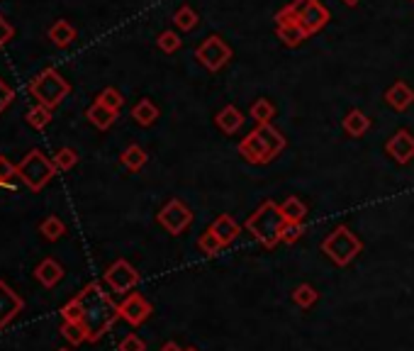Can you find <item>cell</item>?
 Wrapping results in <instances>:
<instances>
[{
  "label": "cell",
  "instance_id": "cell-1",
  "mask_svg": "<svg viewBox=\"0 0 414 351\" xmlns=\"http://www.w3.org/2000/svg\"><path fill=\"white\" fill-rule=\"evenodd\" d=\"M78 300L83 303V324L88 329V339L98 342L112 327V322L120 317V305L112 303L110 295L103 293V288L98 283L85 286L83 293L78 295Z\"/></svg>",
  "mask_w": 414,
  "mask_h": 351
},
{
  "label": "cell",
  "instance_id": "cell-2",
  "mask_svg": "<svg viewBox=\"0 0 414 351\" xmlns=\"http://www.w3.org/2000/svg\"><path fill=\"white\" fill-rule=\"evenodd\" d=\"M27 90L32 93V98H37L39 105L54 110L71 93V85L56 69H44L42 74L34 76L32 83L27 85Z\"/></svg>",
  "mask_w": 414,
  "mask_h": 351
},
{
  "label": "cell",
  "instance_id": "cell-3",
  "mask_svg": "<svg viewBox=\"0 0 414 351\" xmlns=\"http://www.w3.org/2000/svg\"><path fill=\"white\" fill-rule=\"evenodd\" d=\"M59 174L54 161H49L39 149H32L22 161L18 164V178L29 188V191L39 193L52 178Z\"/></svg>",
  "mask_w": 414,
  "mask_h": 351
},
{
  "label": "cell",
  "instance_id": "cell-4",
  "mask_svg": "<svg viewBox=\"0 0 414 351\" xmlns=\"http://www.w3.org/2000/svg\"><path fill=\"white\" fill-rule=\"evenodd\" d=\"M285 225H288V220L283 217L280 207L270 205V202H265V205L261 207L256 215L249 220V230L256 234V237L263 244H268V247L280 237V234H283V227Z\"/></svg>",
  "mask_w": 414,
  "mask_h": 351
},
{
  "label": "cell",
  "instance_id": "cell-5",
  "mask_svg": "<svg viewBox=\"0 0 414 351\" xmlns=\"http://www.w3.org/2000/svg\"><path fill=\"white\" fill-rule=\"evenodd\" d=\"M324 252L329 254V256L334 259L336 263H341V266H344V263H349L351 259H354L356 254L361 252V244H359V239H356L354 234H349L346 227H339V230H336L324 242Z\"/></svg>",
  "mask_w": 414,
  "mask_h": 351
},
{
  "label": "cell",
  "instance_id": "cell-6",
  "mask_svg": "<svg viewBox=\"0 0 414 351\" xmlns=\"http://www.w3.org/2000/svg\"><path fill=\"white\" fill-rule=\"evenodd\" d=\"M105 281L110 283V288L115 293H127V291H132V288L137 286V281H139V273H137L134 268L130 266V263L120 259V261H115L110 268H107Z\"/></svg>",
  "mask_w": 414,
  "mask_h": 351
},
{
  "label": "cell",
  "instance_id": "cell-7",
  "mask_svg": "<svg viewBox=\"0 0 414 351\" xmlns=\"http://www.w3.org/2000/svg\"><path fill=\"white\" fill-rule=\"evenodd\" d=\"M25 308V300L20 298L5 281H0V329H5Z\"/></svg>",
  "mask_w": 414,
  "mask_h": 351
},
{
  "label": "cell",
  "instance_id": "cell-8",
  "mask_svg": "<svg viewBox=\"0 0 414 351\" xmlns=\"http://www.w3.org/2000/svg\"><path fill=\"white\" fill-rule=\"evenodd\" d=\"M158 222H161L163 227H166L171 234H178L183 232L188 227V222H191V210H188L183 202L173 200L168 202L166 207L161 210V215H158Z\"/></svg>",
  "mask_w": 414,
  "mask_h": 351
},
{
  "label": "cell",
  "instance_id": "cell-9",
  "mask_svg": "<svg viewBox=\"0 0 414 351\" xmlns=\"http://www.w3.org/2000/svg\"><path fill=\"white\" fill-rule=\"evenodd\" d=\"M151 315V305L142 298L139 293H132L125 303L120 305V317H125L130 324H142Z\"/></svg>",
  "mask_w": 414,
  "mask_h": 351
},
{
  "label": "cell",
  "instance_id": "cell-10",
  "mask_svg": "<svg viewBox=\"0 0 414 351\" xmlns=\"http://www.w3.org/2000/svg\"><path fill=\"white\" fill-rule=\"evenodd\" d=\"M34 276H37V281L42 283L44 288H54V286H59L61 278H64V266H61L56 259H44V261L34 268Z\"/></svg>",
  "mask_w": 414,
  "mask_h": 351
},
{
  "label": "cell",
  "instance_id": "cell-11",
  "mask_svg": "<svg viewBox=\"0 0 414 351\" xmlns=\"http://www.w3.org/2000/svg\"><path fill=\"white\" fill-rule=\"evenodd\" d=\"M198 57H200L202 61H205V66H209V69H219V66L224 64V61L229 59V49L224 47L222 42H219L217 37H212L209 42L205 44V47L198 52Z\"/></svg>",
  "mask_w": 414,
  "mask_h": 351
},
{
  "label": "cell",
  "instance_id": "cell-12",
  "mask_svg": "<svg viewBox=\"0 0 414 351\" xmlns=\"http://www.w3.org/2000/svg\"><path fill=\"white\" fill-rule=\"evenodd\" d=\"M387 151H390L397 161L405 164V161H410V156H414V139L407 132H397L395 139L387 144Z\"/></svg>",
  "mask_w": 414,
  "mask_h": 351
},
{
  "label": "cell",
  "instance_id": "cell-13",
  "mask_svg": "<svg viewBox=\"0 0 414 351\" xmlns=\"http://www.w3.org/2000/svg\"><path fill=\"white\" fill-rule=\"evenodd\" d=\"M49 39H52L56 47H69L76 39V29L66 20H56L52 27H49Z\"/></svg>",
  "mask_w": 414,
  "mask_h": 351
},
{
  "label": "cell",
  "instance_id": "cell-14",
  "mask_svg": "<svg viewBox=\"0 0 414 351\" xmlns=\"http://www.w3.org/2000/svg\"><path fill=\"white\" fill-rule=\"evenodd\" d=\"M209 232H212L214 237H217L222 244H229V242H232V239L239 234V225H237V222H234L229 215H222L217 222H214L212 230H209Z\"/></svg>",
  "mask_w": 414,
  "mask_h": 351
},
{
  "label": "cell",
  "instance_id": "cell-15",
  "mask_svg": "<svg viewBox=\"0 0 414 351\" xmlns=\"http://www.w3.org/2000/svg\"><path fill=\"white\" fill-rule=\"evenodd\" d=\"M115 115L117 113H112L110 108H105V105H100V103H93L88 108V120L93 122L98 130H107V127L115 122Z\"/></svg>",
  "mask_w": 414,
  "mask_h": 351
},
{
  "label": "cell",
  "instance_id": "cell-16",
  "mask_svg": "<svg viewBox=\"0 0 414 351\" xmlns=\"http://www.w3.org/2000/svg\"><path fill=\"white\" fill-rule=\"evenodd\" d=\"M61 337L76 347V344H83L88 339V329L83 322H64L61 324Z\"/></svg>",
  "mask_w": 414,
  "mask_h": 351
},
{
  "label": "cell",
  "instance_id": "cell-17",
  "mask_svg": "<svg viewBox=\"0 0 414 351\" xmlns=\"http://www.w3.org/2000/svg\"><path fill=\"white\" fill-rule=\"evenodd\" d=\"M132 117H134L139 125H151L158 117V110L151 100H139V103L134 105V110H132Z\"/></svg>",
  "mask_w": 414,
  "mask_h": 351
},
{
  "label": "cell",
  "instance_id": "cell-18",
  "mask_svg": "<svg viewBox=\"0 0 414 351\" xmlns=\"http://www.w3.org/2000/svg\"><path fill=\"white\" fill-rule=\"evenodd\" d=\"M122 164L130 171H139L142 166L146 164V151L142 149V146L132 144L130 149H125V154H122Z\"/></svg>",
  "mask_w": 414,
  "mask_h": 351
},
{
  "label": "cell",
  "instance_id": "cell-19",
  "mask_svg": "<svg viewBox=\"0 0 414 351\" xmlns=\"http://www.w3.org/2000/svg\"><path fill=\"white\" fill-rule=\"evenodd\" d=\"M39 232H42L44 239H49V242H56L59 237H64L66 227H64V222H61L56 215H49L47 220H42V225H39Z\"/></svg>",
  "mask_w": 414,
  "mask_h": 351
},
{
  "label": "cell",
  "instance_id": "cell-20",
  "mask_svg": "<svg viewBox=\"0 0 414 351\" xmlns=\"http://www.w3.org/2000/svg\"><path fill=\"white\" fill-rule=\"evenodd\" d=\"M49 122H52V110L44 108V105H34L27 113V125L34 127V130H44Z\"/></svg>",
  "mask_w": 414,
  "mask_h": 351
},
{
  "label": "cell",
  "instance_id": "cell-21",
  "mask_svg": "<svg viewBox=\"0 0 414 351\" xmlns=\"http://www.w3.org/2000/svg\"><path fill=\"white\" fill-rule=\"evenodd\" d=\"M412 90L407 88V85H402V83H397L392 90H387V100H390V105H395V108H407V105L412 103Z\"/></svg>",
  "mask_w": 414,
  "mask_h": 351
},
{
  "label": "cell",
  "instance_id": "cell-22",
  "mask_svg": "<svg viewBox=\"0 0 414 351\" xmlns=\"http://www.w3.org/2000/svg\"><path fill=\"white\" fill-rule=\"evenodd\" d=\"M52 161H54L56 171H71L76 164H78V154H76L74 149H69V146H66V149H59V151H56Z\"/></svg>",
  "mask_w": 414,
  "mask_h": 351
},
{
  "label": "cell",
  "instance_id": "cell-23",
  "mask_svg": "<svg viewBox=\"0 0 414 351\" xmlns=\"http://www.w3.org/2000/svg\"><path fill=\"white\" fill-rule=\"evenodd\" d=\"M280 212H283V217L288 222H300L305 215V205L298 198H290V200H285L283 205H280Z\"/></svg>",
  "mask_w": 414,
  "mask_h": 351
},
{
  "label": "cell",
  "instance_id": "cell-24",
  "mask_svg": "<svg viewBox=\"0 0 414 351\" xmlns=\"http://www.w3.org/2000/svg\"><path fill=\"white\" fill-rule=\"evenodd\" d=\"M217 122L224 132H234L239 125H242V113H239L237 108H224L222 113H219Z\"/></svg>",
  "mask_w": 414,
  "mask_h": 351
},
{
  "label": "cell",
  "instance_id": "cell-25",
  "mask_svg": "<svg viewBox=\"0 0 414 351\" xmlns=\"http://www.w3.org/2000/svg\"><path fill=\"white\" fill-rule=\"evenodd\" d=\"M61 317H64V322H83V303L78 298L66 303L61 308Z\"/></svg>",
  "mask_w": 414,
  "mask_h": 351
},
{
  "label": "cell",
  "instance_id": "cell-26",
  "mask_svg": "<svg viewBox=\"0 0 414 351\" xmlns=\"http://www.w3.org/2000/svg\"><path fill=\"white\" fill-rule=\"evenodd\" d=\"M95 103L105 105V108H110L112 113H117V110L122 108V103H125V100H122V95L117 93L115 88H105L103 93L98 95V100H95Z\"/></svg>",
  "mask_w": 414,
  "mask_h": 351
},
{
  "label": "cell",
  "instance_id": "cell-27",
  "mask_svg": "<svg viewBox=\"0 0 414 351\" xmlns=\"http://www.w3.org/2000/svg\"><path fill=\"white\" fill-rule=\"evenodd\" d=\"M344 127H346V132H351L354 137H359L366 132V127H368V120L363 117V113H359V110H354L349 117H346V122H344Z\"/></svg>",
  "mask_w": 414,
  "mask_h": 351
},
{
  "label": "cell",
  "instance_id": "cell-28",
  "mask_svg": "<svg viewBox=\"0 0 414 351\" xmlns=\"http://www.w3.org/2000/svg\"><path fill=\"white\" fill-rule=\"evenodd\" d=\"M15 176H18V166H13L5 156H0V188L15 186Z\"/></svg>",
  "mask_w": 414,
  "mask_h": 351
},
{
  "label": "cell",
  "instance_id": "cell-29",
  "mask_svg": "<svg viewBox=\"0 0 414 351\" xmlns=\"http://www.w3.org/2000/svg\"><path fill=\"white\" fill-rule=\"evenodd\" d=\"M195 22H198V18L193 15L191 8H183V10H178V13H176V25L181 29H191Z\"/></svg>",
  "mask_w": 414,
  "mask_h": 351
},
{
  "label": "cell",
  "instance_id": "cell-30",
  "mask_svg": "<svg viewBox=\"0 0 414 351\" xmlns=\"http://www.w3.org/2000/svg\"><path fill=\"white\" fill-rule=\"evenodd\" d=\"M219 247H222V242H219V239L214 237L212 232H207L205 237L200 239V249L207 254V256H212V254H217V252H219Z\"/></svg>",
  "mask_w": 414,
  "mask_h": 351
},
{
  "label": "cell",
  "instance_id": "cell-31",
  "mask_svg": "<svg viewBox=\"0 0 414 351\" xmlns=\"http://www.w3.org/2000/svg\"><path fill=\"white\" fill-rule=\"evenodd\" d=\"M293 298H295V303H300L303 308H308L310 303H315V300H317V293L312 291L310 286H300L298 291H295Z\"/></svg>",
  "mask_w": 414,
  "mask_h": 351
},
{
  "label": "cell",
  "instance_id": "cell-32",
  "mask_svg": "<svg viewBox=\"0 0 414 351\" xmlns=\"http://www.w3.org/2000/svg\"><path fill=\"white\" fill-rule=\"evenodd\" d=\"M158 47H161L163 52H176V49L181 47V39L173 32H163L161 37H158Z\"/></svg>",
  "mask_w": 414,
  "mask_h": 351
},
{
  "label": "cell",
  "instance_id": "cell-33",
  "mask_svg": "<svg viewBox=\"0 0 414 351\" xmlns=\"http://www.w3.org/2000/svg\"><path fill=\"white\" fill-rule=\"evenodd\" d=\"M251 115H254V120H258V122H268L270 115H273V108H270V103L261 100V103H256L251 108Z\"/></svg>",
  "mask_w": 414,
  "mask_h": 351
},
{
  "label": "cell",
  "instance_id": "cell-34",
  "mask_svg": "<svg viewBox=\"0 0 414 351\" xmlns=\"http://www.w3.org/2000/svg\"><path fill=\"white\" fill-rule=\"evenodd\" d=\"M13 37H15V27L5 20V15H0V49H3Z\"/></svg>",
  "mask_w": 414,
  "mask_h": 351
},
{
  "label": "cell",
  "instance_id": "cell-35",
  "mask_svg": "<svg viewBox=\"0 0 414 351\" xmlns=\"http://www.w3.org/2000/svg\"><path fill=\"white\" fill-rule=\"evenodd\" d=\"M120 351H144V342L137 334H130L120 342Z\"/></svg>",
  "mask_w": 414,
  "mask_h": 351
},
{
  "label": "cell",
  "instance_id": "cell-36",
  "mask_svg": "<svg viewBox=\"0 0 414 351\" xmlns=\"http://www.w3.org/2000/svg\"><path fill=\"white\" fill-rule=\"evenodd\" d=\"M13 98H15L13 88H10V85L5 83L3 78H0V115H3V110L8 108L10 103H13Z\"/></svg>",
  "mask_w": 414,
  "mask_h": 351
},
{
  "label": "cell",
  "instance_id": "cell-37",
  "mask_svg": "<svg viewBox=\"0 0 414 351\" xmlns=\"http://www.w3.org/2000/svg\"><path fill=\"white\" fill-rule=\"evenodd\" d=\"M300 234H303V227H300L298 222H288V225L283 227V239H285V242H295Z\"/></svg>",
  "mask_w": 414,
  "mask_h": 351
},
{
  "label": "cell",
  "instance_id": "cell-38",
  "mask_svg": "<svg viewBox=\"0 0 414 351\" xmlns=\"http://www.w3.org/2000/svg\"><path fill=\"white\" fill-rule=\"evenodd\" d=\"M161 351H181V349H178V344H173V342H168V344H166V347H163Z\"/></svg>",
  "mask_w": 414,
  "mask_h": 351
},
{
  "label": "cell",
  "instance_id": "cell-39",
  "mask_svg": "<svg viewBox=\"0 0 414 351\" xmlns=\"http://www.w3.org/2000/svg\"><path fill=\"white\" fill-rule=\"evenodd\" d=\"M56 351H71V349H56Z\"/></svg>",
  "mask_w": 414,
  "mask_h": 351
},
{
  "label": "cell",
  "instance_id": "cell-40",
  "mask_svg": "<svg viewBox=\"0 0 414 351\" xmlns=\"http://www.w3.org/2000/svg\"><path fill=\"white\" fill-rule=\"evenodd\" d=\"M346 3H356V0H346Z\"/></svg>",
  "mask_w": 414,
  "mask_h": 351
},
{
  "label": "cell",
  "instance_id": "cell-41",
  "mask_svg": "<svg viewBox=\"0 0 414 351\" xmlns=\"http://www.w3.org/2000/svg\"><path fill=\"white\" fill-rule=\"evenodd\" d=\"M188 351H195V349H188Z\"/></svg>",
  "mask_w": 414,
  "mask_h": 351
}]
</instances>
